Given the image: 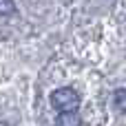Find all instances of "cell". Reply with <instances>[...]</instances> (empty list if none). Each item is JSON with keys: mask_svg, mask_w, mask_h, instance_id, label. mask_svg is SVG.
<instances>
[{"mask_svg": "<svg viewBox=\"0 0 126 126\" xmlns=\"http://www.w3.org/2000/svg\"><path fill=\"white\" fill-rule=\"evenodd\" d=\"M51 104L55 111L60 113H78V106H80V95L75 89L71 86H62V89H55L51 93Z\"/></svg>", "mask_w": 126, "mask_h": 126, "instance_id": "1", "label": "cell"}, {"mask_svg": "<svg viewBox=\"0 0 126 126\" xmlns=\"http://www.w3.org/2000/svg\"><path fill=\"white\" fill-rule=\"evenodd\" d=\"M55 126H82V120L78 113H60L55 120Z\"/></svg>", "mask_w": 126, "mask_h": 126, "instance_id": "2", "label": "cell"}, {"mask_svg": "<svg viewBox=\"0 0 126 126\" xmlns=\"http://www.w3.org/2000/svg\"><path fill=\"white\" fill-rule=\"evenodd\" d=\"M113 102H115V106L126 113V89H117L115 93H113Z\"/></svg>", "mask_w": 126, "mask_h": 126, "instance_id": "3", "label": "cell"}, {"mask_svg": "<svg viewBox=\"0 0 126 126\" xmlns=\"http://www.w3.org/2000/svg\"><path fill=\"white\" fill-rule=\"evenodd\" d=\"M0 13H2V18L16 13V4H13V0H0Z\"/></svg>", "mask_w": 126, "mask_h": 126, "instance_id": "4", "label": "cell"}]
</instances>
